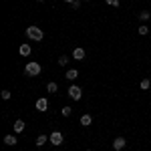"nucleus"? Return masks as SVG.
Returning a JSON list of instances; mask_svg holds the SVG:
<instances>
[{
  "label": "nucleus",
  "instance_id": "nucleus-1",
  "mask_svg": "<svg viewBox=\"0 0 151 151\" xmlns=\"http://www.w3.org/2000/svg\"><path fill=\"white\" fill-rule=\"evenodd\" d=\"M26 36H28L30 40H42V38H45V32H42V28H38V26H28V28H26Z\"/></svg>",
  "mask_w": 151,
  "mask_h": 151
},
{
  "label": "nucleus",
  "instance_id": "nucleus-2",
  "mask_svg": "<svg viewBox=\"0 0 151 151\" xmlns=\"http://www.w3.org/2000/svg\"><path fill=\"white\" fill-rule=\"evenodd\" d=\"M24 73H26L28 77H36V75H40V65L35 63V60H30V63L24 67Z\"/></svg>",
  "mask_w": 151,
  "mask_h": 151
},
{
  "label": "nucleus",
  "instance_id": "nucleus-3",
  "mask_svg": "<svg viewBox=\"0 0 151 151\" xmlns=\"http://www.w3.org/2000/svg\"><path fill=\"white\" fill-rule=\"evenodd\" d=\"M69 97L73 99V101H79V99L83 97L81 87H77V85H70V87H69Z\"/></svg>",
  "mask_w": 151,
  "mask_h": 151
},
{
  "label": "nucleus",
  "instance_id": "nucleus-4",
  "mask_svg": "<svg viewBox=\"0 0 151 151\" xmlns=\"http://www.w3.org/2000/svg\"><path fill=\"white\" fill-rule=\"evenodd\" d=\"M48 141H50V143H52V145H63V141H65V137H63V133H60V131H55V133H50V135H48Z\"/></svg>",
  "mask_w": 151,
  "mask_h": 151
},
{
  "label": "nucleus",
  "instance_id": "nucleus-5",
  "mask_svg": "<svg viewBox=\"0 0 151 151\" xmlns=\"http://www.w3.org/2000/svg\"><path fill=\"white\" fill-rule=\"evenodd\" d=\"M125 145H127L125 137H115V141H113V149H115V151H123V149H125Z\"/></svg>",
  "mask_w": 151,
  "mask_h": 151
},
{
  "label": "nucleus",
  "instance_id": "nucleus-6",
  "mask_svg": "<svg viewBox=\"0 0 151 151\" xmlns=\"http://www.w3.org/2000/svg\"><path fill=\"white\" fill-rule=\"evenodd\" d=\"M47 109H48V101H47V99H38V101H36V111L45 113Z\"/></svg>",
  "mask_w": 151,
  "mask_h": 151
},
{
  "label": "nucleus",
  "instance_id": "nucleus-7",
  "mask_svg": "<svg viewBox=\"0 0 151 151\" xmlns=\"http://www.w3.org/2000/svg\"><path fill=\"white\" fill-rule=\"evenodd\" d=\"M73 58H75V60H83V58H85V48H75V50H73Z\"/></svg>",
  "mask_w": 151,
  "mask_h": 151
},
{
  "label": "nucleus",
  "instance_id": "nucleus-8",
  "mask_svg": "<svg viewBox=\"0 0 151 151\" xmlns=\"http://www.w3.org/2000/svg\"><path fill=\"white\" fill-rule=\"evenodd\" d=\"M24 125H26V123H24L22 119H16V121H14V131H16V133H22Z\"/></svg>",
  "mask_w": 151,
  "mask_h": 151
},
{
  "label": "nucleus",
  "instance_id": "nucleus-9",
  "mask_svg": "<svg viewBox=\"0 0 151 151\" xmlns=\"http://www.w3.org/2000/svg\"><path fill=\"white\" fill-rule=\"evenodd\" d=\"M18 52H20L22 57H28V55L32 52V48H30V45H20V48H18Z\"/></svg>",
  "mask_w": 151,
  "mask_h": 151
},
{
  "label": "nucleus",
  "instance_id": "nucleus-10",
  "mask_svg": "<svg viewBox=\"0 0 151 151\" xmlns=\"http://www.w3.org/2000/svg\"><path fill=\"white\" fill-rule=\"evenodd\" d=\"M65 77H67L69 81H75V79L79 77V70H77V69H69V70H67V75H65Z\"/></svg>",
  "mask_w": 151,
  "mask_h": 151
},
{
  "label": "nucleus",
  "instance_id": "nucleus-11",
  "mask_svg": "<svg viewBox=\"0 0 151 151\" xmlns=\"http://www.w3.org/2000/svg\"><path fill=\"white\" fill-rule=\"evenodd\" d=\"M4 143H6V145H12V147H14V145L18 143V139H16V135H6V137H4Z\"/></svg>",
  "mask_w": 151,
  "mask_h": 151
},
{
  "label": "nucleus",
  "instance_id": "nucleus-12",
  "mask_svg": "<svg viewBox=\"0 0 151 151\" xmlns=\"http://www.w3.org/2000/svg\"><path fill=\"white\" fill-rule=\"evenodd\" d=\"M91 123H93V117H91V115H83L81 117V125H83V127H89Z\"/></svg>",
  "mask_w": 151,
  "mask_h": 151
},
{
  "label": "nucleus",
  "instance_id": "nucleus-13",
  "mask_svg": "<svg viewBox=\"0 0 151 151\" xmlns=\"http://www.w3.org/2000/svg\"><path fill=\"white\" fill-rule=\"evenodd\" d=\"M47 141H48V137H47V135H38L35 143H36V147H42V145H45Z\"/></svg>",
  "mask_w": 151,
  "mask_h": 151
},
{
  "label": "nucleus",
  "instance_id": "nucleus-14",
  "mask_svg": "<svg viewBox=\"0 0 151 151\" xmlns=\"http://www.w3.org/2000/svg\"><path fill=\"white\" fill-rule=\"evenodd\" d=\"M149 18H151V12H147V10L139 12V20H149Z\"/></svg>",
  "mask_w": 151,
  "mask_h": 151
},
{
  "label": "nucleus",
  "instance_id": "nucleus-15",
  "mask_svg": "<svg viewBox=\"0 0 151 151\" xmlns=\"http://www.w3.org/2000/svg\"><path fill=\"white\" fill-rule=\"evenodd\" d=\"M47 91H48V93H57V91H58L57 83H48V85H47Z\"/></svg>",
  "mask_w": 151,
  "mask_h": 151
},
{
  "label": "nucleus",
  "instance_id": "nucleus-16",
  "mask_svg": "<svg viewBox=\"0 0 151 151\" xmlns=\"http://www.w3.org/2000/svg\"><path fill=\"white\" fill-rule=\"evenodd\" d=\"M137 32H139L141 36H145V35H147V32H149V26H145V24H141L139 28H137Z\"/></svg>",
  "mask_w": 151,
  "mask_h": 151
},
{
  "label": "nucleus",
  "instance_id": "nucleus-17",
  "mask_svg": "<svg viewBox=\"0 0 151 151\" xmlns=\"http://www.w3.org/2000/svg\"><path fill=\"white\" fill-rule=\"evenodd\" d=\"M149 87H151V81H149V79H143V81H141V89H143V91H147Z\"/></svg>",
  "mask_w": 151,
  "mask_h": 151
},
{
  "label": "nucleus",
  "instance_id": "nucleus-18",
  "mask_svg": "<svg viewBox=\"0 0 151 151\" xmlns=\"http://www.w3.org/2000/svg\"><path fill=\"white\" fill-rule=\"evenodd\" d=\"M58 65H60V67H67V65H69V57H65V55H63V57L58 58Z\"/></svg>",
  "mask_w": 151,
  "mask_h": 151
},
{
  "label": "nucleus",
  "instance_id": "nucleus-19",
  "mask_svg": "<svg viewBox=\"0 0 151 151\" xmlns=\"http://www.w3.org/2000/svg\"><path fill=\"white\" fill-rule=\"evenodd\" d=\"M60 113H63V117H69L70 113H73V109H70V107H63V111H60Z\"/></svg>",
  "mask_w": 151,
  "mask_h": 151
},
{
  "label": "nucleus",
  "instance_id": "nucleus-20",
  "mask_svg": "<svg viewBox=\"0 0 151 151\" xmlns=\"http://www.w3.org/2000/svg\"><path fill=\"white\" fill-rule=\"evenodd\" d=\"M105 2H107L109 6H113V8H117V6H119V0H105Z\"/></svg>",
  "mask_w": 151,
  "mask_h": 151
},
{
  "label": "nucleus",
  "instance_id": "nucleus-21",
  "mask_svg": "<svg viewBox=\"0 0 151 151\" xmlns=\"http://www.w3.org/2000/svg\"><path fill=\"white\" fill-rule=\"evenodd\" d=\"M2 99H6V101H8V99H10V91H6V89H4V91H2Z\"/></svg>",
  "mask_w": 151,
  "mask_h": 151
},
{
  "label": "nucleus",
  "instance_id": "nucleus-22",
  "mask_svg": "<svg viewBox=\"0 0 151 151\" xmlns=\"http://www.w3.org/2000/svg\"><path fill=\"white\" fill-rule=\"evenodd\" d=\"M73 8L79 10V8H81V0H75V2H73Z\"/></svg>",
  "mask_w": 151,
  "mask_h": 151
},
{
  "label": "nucleus",
  "instance_id": "nucleus-23",
  "mask_svg": "<svg viewBox=\"0 0 151 151\" xmlns=\"http://www.w3.org/2000/svg\"><path fill=\"white\" fill-rule=\"evenodd\" d=\"M65 2H69V4H73V2H75V0H65Z\"/></svg>",
  "mask_w": 151,
  "mask_h": 151
},
{
  "label": "nucleus",
  "instance_id": "nucleus-24",
  "mask_svg": "<svg viewBox=\"0 0 151 151\" xmlns=\"http://www.w3.org/2000/svg\"><path fill=\"white\" fill-rule=\"evenodd\" d=\"M36 2H45V0H36Z\"/></svg>",
  "mask_w": 151,
  "mask_h": 151
},
{
  "label": "nucleus",
  "instance_id": "nucleus-25",
  "mask_svg": "<svg viewBox=\"0 0 151 151\" xmlns=\"http://www.w3.org/2000/svg\"><path fill=\"white\" fill-rule=\"evenodd\" d=\"M83 2H91V0H83Z\"/></svg>",
  "mask_w": 151,
  "mask_h": 151
}]
</instances>
